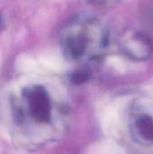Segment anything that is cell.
Returning <instances> with one entry per match:
<instances>
[{"label": "cell", "instance_id": "1", "mask_svg": "<svg viewBox=\"0 0 153 154\" xmlns=\"http://www.w3.org/2000/svg\"><path fill=\"white\" fill-rule=\"evenodd\" d=\"M111 42L110 30L100 18L90 14L71 17L62 28L60 46L69 61L91 63L103 59Z\"/></svg>", "mask_w": 153, "mask_h": 154}, {"label": "cell", "instance_id": "2", "mask_svg": "<svg viewBox=\"0 0 153 154\" xmlns=\"http://www.w3.org/2000/svg\"><path fill=\"white\" fill-rule=\"evenodd\" d=\"M119 51L130 60L144 61L152 55L153 42L142 32L127 31L120 38Z\"/></svg>", "mask_w": 153, "mask_h": 154}, {"label": "cell", "instance_id": "3", "mask_svg": "<svg viewBox=\"0 0 153 154\" xmlns=\"http://www.w3.org/2000/svg\"><path fill=\"white\" fill-rule=\"evenodd\" d=\"M136 127L140 134L146 139L153 138V121L149 117H141L136 122Z\"/></svg>", "mask_w": 153, "mask_h": 154}, {"label": "cell", "instance_id": "4", "mask_svg": "<svg viewBox=\"0 0 153 154\" xmlns=\"http://www.w3.org/2000/svg\"><path fill=\"white\" fill-rule=\"evenodd\" d=\"M94 5L101 6V7H111L118 5L123 0H87Z\"/></svg>", "mask_w": 153, "mask_h": 154}]
</instances>
